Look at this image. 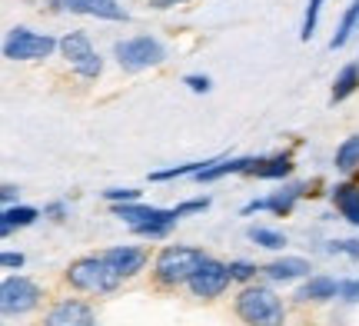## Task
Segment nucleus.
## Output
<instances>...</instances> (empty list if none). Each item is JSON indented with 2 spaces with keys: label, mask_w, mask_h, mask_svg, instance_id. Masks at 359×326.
Returning <instances> with one entry per match:
<instances>
[{
  "label": "nucleus",
  "mask_w": 359,
  "mask_h": 326,
  "mask_svg": "<svg viewBox=\"0 0 359 326\" xmlns=\"http://www.w3.org/2000/svg\"><path fill=\"white\" fill-rule=\"evenodd\" d=\"M263 270V266H257V263L250 260H230V273H233V283H257V273Z\"/></svg>",
  "instance_id": "a878e982"
},
{
  "label": "nucleus",
  "mask_w": 359,
  "mask_h": 326,
  "mask_svg": "<svg viewBox=\"0 0 359 326\" xmlns=\"http://www.w3.org/2000/svg\"><path fill=\"white\" fill-rule=\"evenodd\" d=\"M309 270L313 266L306 257H273L259 273L266 276V283H296V280H306Z\"/></svg>",
  "instance_id": "f8f14e48"
},
{
  "label": "nucleus",
  "mask_w": 359,
  "mask_h": 326,
  "mask_svg": "<svg viewBox=\"0 0 359 326\" xmlns=\"http://www.w3.org/2000/svg\"><path fill=\"white\" fill-rule=\"evenodd\" d=\"M156 11H170V7H180V4H190V0H150Z\"/></svg>",
  "instance_id": "c9c22d12"
},
{
  "label": "nucleus",
  "mask_w": 359,
  "mask_h": 326,
  "mask_svg": "<svg viewBox=\"0 0 359 326\" xmlns=\"http://www.w3.org/2000/svg\"><path fill=\"white\" fill-rule=\"evenodd\" d=\"M64 7L70 13H83V17H97V20H116L123 24L130 20V13L116 4V0H64Z\"/></svg>",
  "instance_id": "2eb2a0df"
},
{
  "label": "nucleus",
  "mask_w": 359,
  "mask_h": 326,
  "mask_svg": "<svg viewBox=\"0 0 359 326\" xmlns=\"http://www.w3.org/2000/svg\"><path fill=\"white\" fill-rule=\"evenodd\" d=\"M114 57L116 64L130 70V74H140L147 67H160L167 60V47L160 43L150 34H140V37H127V40H116L114 43Z\"/></svg>",
  "instance_id": "39448f33"
},
{
  "label": "nucleus",
  "mask_w": 359,
  "mask_h": 326,
  "mask_svg": "<svg viewBox=\"0 0 359 326\" xmlns=\"http://www.w3.org/2000/svg\"><path fill=\"white\" fill-rule=\"evenodd\" d=\"M293 173V157L290 154H269V157H257L250 177L257 180H286Z\"/></svg>",
  "instance_id": "f3484780"
},
{
  "label": "nucleus",
  "mask_w": 359,
  "mask_h": 326,
  "mask_svg": "<svg viewBox=\"0 0 359 326\" xmlns=\"http://www.w3.org/2000/svg\"><path fill=\"white\" fill-rule=\"evenodd\" d=\"M37 220H40V210L37 207H24V203L4 207V213H0V236H11L13 230L34 226Z\"/></svg>",
  "instance_id": "6ab92c4d"
},
{
  "label": "nucleus",
  "mask_w": 359,
  "mask_h": 326,
  "mask_svg": "<svg viewBox=\"0 0 359 326\" xmlns=\"http://www.w3.org/2000/svg\"><path fill=\"white\" fill-rule=\"evenodd\" d=\"M43 4H47V7H50L53 13H64L67 7H64V0H43Z\"/></svg>",
  "instance_id": "e433bc0d"
},
{
  "label": "nucleus",
  "mask_w": 359,
  "mask_h": 326,
  "mask_svg": "<svg viewBox=\"0 0 359 326\" xmlns=\"http://www.w3.org/2000/svg\"><path fill=\"white\" fill-rule=\"evenodd\" d=\"M210 160H193V163H177V167H163V170H150V180L154 183H170V180H183V177H196Z\"/></svg>",
  "instance_id": "4be33fe9"
},
{
  "label": "nucleus",
  "mask_w": 359,
  "mask_h": 326,
  "mask_svg": "<svg viewBox=\"0 0 359 326\" xmlns=\"http://www.w3.org/2000/svg\"><path fill=\"white\" fill-rule=\"evenodd\" d=\"M60 57H64L70 70L83 80H97L103 74V57L97 53L93 40L83 34V30H70L60 37Z\"/></svg>",
  "instance_id": "423d86ee"
},
{
  "label": "nucleus",
  "mask_w": 359,
  "mask_h": 326,
  "mask_svg": "<svg viewBox=\"0 0 359 326\" xmlns=\"http://www.w3.org/2000/svg\"><path fill=\"white\" fill-rule=\"evenodd\" d=\"M336 170H343V173H353L359 167V133L346 137L343 144L336 147V157H333Z\"/></svg>",
  "instance_id": "5701e85b"
},
{
  "label": "nucleus",
  "mask_w": 359,
  "mask_h": 326,
  "mask_svg": "<svg viewBox=\"0 0 359 326\" xmlns=\"http://www.w3.org/2000/svg\"><path fill=\"white\" fill-rule=\"evenodd\" d=\"M230 283H233L230 263L217 260V257H206L200 263V270L193 273V280L187 283V290H190L196 300H219L230 290Z\"/></svg>",
  "instance_id": "6e6552de"
},
{
  "label": "nucleus",
  "mask_w": 359,
  "mask_h": 326,
  "mask_svg": "<svg viewBox=\"0 0 359 326\" xmlns=\"http://www.w3.org/2000/svg\"><path fill=\"white\" fill-rule=\"evenodd\" d=\"M259 210H266V196H257V200H250L243 207V217H250V213H259Z\"/></svg>",
  "instance_id": "f704fd0d"
},
{
  "label": "nucleus",
  "mask_w": 359,
  "mask_h": 326,
  "mask_svg": "<svg viewBox=\"0 0 359 326\" xmlns=\"http://www.w3.org/2000/svg\"><path fill=\"white\" fill-rule=\"evenodd\" d=\"M103 257H107V263H110V266H114L123 280H133V276L140 273V270H147V263H150V253H147V250H143V247H130V243L103 250Z\"/></svg>",
  "instance_id": "9b49d317"
},
{
  "label": "nucleus",
  "mask_w": 359,
  "mask_h": 326,
  "mask_svg": "<svg viewBox=\"0 0 359 326\" xmlns=\"http://www.w3.org/2000/svg\"><path fill=\"white\" fill-rule=\"evenodd\" d=\"M43 326H97V310L80 297H60L43 313Z\"/></svg>",
  "instance_id": "1a4fd4ad"
},
{
  "label": "nucleus",
  "mask_w": 359,
  "mask_h": 326,
  "mask_svg": "<svg viewBox=\"0 0 359 326\" xmlns=\"http://www.w3.org/2000/svg\"><path fill=\"white\" fill-rule=\"evenodd\" d=\"M203 260H206V253L200 247H183V243H170V247H163L154 257L156 287H163V290L187 287Z\"/></svg>",
  "instance_id": "7ed1b4c3"
},
{
  "label": "nucleus",
  "mask_w": 359,
  "mask_h": 326,
  "mask_svg": "<svg viewBox=\"0 0 359 326\" xmlns=\"http://www.w3.org/2000/svg\"><path fill=\"white\" fill-rule=\"evenodd\" d=\"M114 217L116 220H123L130 230H137V226H150V223H167V226H177L180 217H177V207H147V203H114Z\"/></svg>",
  "instance_id": "9d476101"
},
{
  "label": "nucleus",
  "mask_w": 359,
  "mask_h": 326,
  "mask_svg": "<svg viewBox=\"0 0 359 326\" xmlns=\"http://www.w3.org/2000/svg\"><path fill=\"white\" fill-rule=\"evenodd\" d=\"M253 163H257V157H210V163L196 173V180L217 183V180H223V177H236V173H246V177H250Z\"/></svg>",
  "instance_id": "ddd939ff"
},
{
  "label": "nucleus",
  "mask_w": 359,
  "mask_h": 326,
  "mask_svg": "<svg viewBox=\"0 0 359 326\" xmlns=\"http://www.w3.org/2000/svg\"><path fill=\"white\" fill-rule=\"evenodd\" d=\"M53 50H60V40L50 34H40L30 27H11V34L4 37V57L13 64H30V60H47Z\"/></svg>",
  "instance_id": "20e7f679"
},
{
  "label": "nucleus",
  "mask_w": 359,
  "mask_h": 326,
  "mask_svg": "<svg viewBox=\"0 0 359 326\" xmlns=\"http://www.w3.org/2000/svg\"><path fill=\"white\" fill-rule=\"evenodd\" d=\"M43 217H50V220H64V217H67V203H64V200H53V203H47V207H43Z\"/></svg>",
  "instance_id": "473e14b6"
},
{
  "label": "nucleus",
  "mask_w": 359,
  "mask_h": 326,
  "mask_svg": "<svg viewBox=\"0 0 359 326\" xmlns=\"http://www.w3.org/2000/svg\"><path fill=\"white\" fill-rule=\"evenodd\" d=\"M40 297H43L40 283L30 280V276H24V273L4 276V283H0V310H4V316L34 313L40 306Z\"/></svg>",
  "instance_id": "0eeeda50"
},
{
  "label": "nucleus",
  "mask_w": 359,
  "mask_h": 326,
  "mask_svg": "<svg viewBox=\"0 0 359 326\" xmlns=\"http://www.w3.org/2000/svg\"><path fill=\"white\" fill-rule=\"evenodd\" d=\"M339 300L349 303V306H356L359 303V276H353V280H339Z\"/></svg>",
  "instance_id": "c85d7f7f"
},
{
  "label": "nucleus",
  "mask_w": 359,
  "mask_h": 326,
  "mask_svg": "<svg viewBox=\"0 0 359 326\" xmlns=\"http://www.w3.org/2000/svg\"><path fill=\"white\" fill-rule=\"evenodd\" d=\"M183 83H187V90L190 93H210V87H213V80L206 77V74H187Z\"/></svg>",
  "instance_id": "7c9ffc66"
},
{
  "label": "nucleus",
  "mask_w": 359,
  "mask_h": 326,
  "mask_svg": "<svg viewBox=\"0 0 359 326\" xmlns=\"http://www.w3.org/2000/svg\"><path fill=\"white\" fill-rule=\"evenodd\" d=\"M339 297V280L326 273H309L299 290H296V300L299 303H330Z\"/></svg>",
  "instance_id": "4468645a"
},
{
  "label": "nucleus",
  "mask_w": 359,
  "mask_h": 326,
  "mask_svg": "<svg viewBox=\"0 0 359 326\" xmlns=\"http://www.w3.org/2000/svg\"><path fill=\"white\" fill-rule=\"evenodd\" d=\"M233 313L243 326H286V303L269 283H246L233 300Z\"/></svg>",
  "instance_id": "f257e3e1"
},
{
  "label": "nucleus",
  "mask_w": 359,
  "mask_h": 326,
  "mask_svg": "<svg viewBox=\"0 0 359 326\" xmlns=\"http://www.w3.org/2000/svg\"><path fill=\"white\" fill-rule=\"evenodd\" d=\"M64 280H67V287L70 290H77V293H90V297H107V293H116L120 283H123V276L107 263L103 253L77 257V260L67 266Z\"/></svg>",
  "instance_id": "f03ea898"
},
{
  "label": "nucleus",
  "mask_w": 359,
  "mask_h": 326,
  "mask_svg": "<svg viewBox=\"0 0 359 326\" xmlns=\"http://www.w3.org/2000/svg\"><path fill=\"white\" fill-rule=\"evenodd\" d=\"M323 4H326V0H309V4H306V13H303V27H299V40H313L316 27H320Z\"/></svg>",
  "instance_id": "393cba45"
},
{
  "label": "nucleus",
  "mask_w": 359,
  "mask_h": 326,
  "mask_svg": "<svg viewBox=\"0 0 359 326\" xmlns=\"http://www.w3.org/2000/svg\"><path fill=\"white\" fill-rule=\"evenodd\" d=\"M107 196V203L114 207V203H137L140 200V190H133V186H110V190H103Z\"/></svg>",
  "instance_id": "cd10ccee"
},
{
  "label": "nucleus",
  "mask_w": 359,
  "mask_h": 326,
  "mask_svg": "<svg viewBox=\"0 0 359 326\" xmlns=\"http://www.w3.org/2000/svg\"><path fill=\"white\" fill-rule=\"evenodd\" d=\"M206 207H210V196H193V200H183V203H177V217L183 220L187 213H203Z\"/></svg>",
  "instance_id": "c756f323"
},
{
  "label": "nucleus",
  "mask_w": 359,
  "mask_h": 326,
  "mask_svg": "<svg viewBox=\"0 0 359 326\" xmlns=\"http://www.w3.org/2000/svg\"><path fill=\"white\" fill-rule=\"evenodd\" d=\"M250 240L257 243V247L263 250H273V253H280V250H286V233H280V230H273V226H250Z\"/></svg>",
  "instance_id": "b1692460"
},
{
  "label": "nucleus",
  "mask_w": 359,
  "mask_h": 326,
  "mask_svg": "<svg viewBox=\"0 0 359 326\" xmlns=\"http://www.w3.org/2000/svg\"><path fill=\"white\" fill-rule=\"evenodd\" d=\"M24 263H27V257L20 250H4V253H0V266H4V270H24Z\"/></svg>",
  "instance_id": "2f4dec72"
},
{
  "label": "nucleus",
  "mask_w": 359,
  "mask_h": 326,
  "mask_svg": "<svg viewBox=\"0 0 359 326\" xmlns=\"http://www.w3.org/2000/svg\"><path fill=\"white\" fill-rule=\"evenodd\" d=\"M359 30V0H349V7L343 11L339 17V24H336L333 37H330V50H339V47H346L349 37Z\"/></svg>",
  "instance_id": "aec40b11"
},
{
  "label": "nucleus",
  "mask_w": 359,
  "mask_h": 326,
  "mask_svg": "<svg viewBox=\"0 0 359 326\" xmlns=\"http://www.w3.org/2000/svg\"><path fill=\"white\" fill-rule=\"evenodd\" d=\"M303 196H306V183H286L283 190H273L266 196V210L276 213V217H290Z\"/></svg>",
  "instance_id": "a211bd4d"
},
{
  "label": "nucleus",
  "mask_w": 359,
  "mask_h": 326,
  "mask_svg": "<svg viewBox=\"0 0 359 326\" xmlns=\"http://www.w3.org/2000/svg\"><path fill=\"white\" fill-rule=\"evenodd\" d=\"M330 200H333L336 213L349 223V226H356L359 230V186L356 183H336L333 190H330Z\"/></svg>",
  "instance_id": "dca6fc26"
},
{
  "label": "nucleus",
  "mask_w": 359,
  "mask_h": 326,
  "mask_svg": "<svg viewBox=\"0 0 359 326\" xmlns=\"http://www.w3.org/2000/svg\"><path fill=\"white\" fill-rule=\"evenodd\" d=\"M326 253H333V257H346V260L359 263V240H353V236H346V240H330Z\"/></svg>",
  "instance_id": "bb28decb"
},
{
  "label": "nucleus",
  "mask_w": 359,
  "mask_h": 326,
  "mask_svg": "<svg viewBox=\"0 0 359 326\" xmlns=\"http://www.w3.org/2000/svg\"><path fill=\"white\" fill-rule=\"evenodd\" d=\"M356 90H359V64H346L339 74H336L330 100H333V104H343V100H349Z\"/></svg>",
  "instance_id": "412c9836"
},
{
  "label": "nucleus",
  "mask_w": 359,
  "mask_h": 326,
  "mask_svg": "<svg viewBox=\"0 0 359 326\" xmlns=\"http://www.w3.org/2000/svg\"><path fill=\"white\" fill-rule=\"evenodd\" d=\"M17 196H20V190H17L13 183H4V186H0V200H4V207H13V203H17Z\"/></svg>",
  "instance_id": "72a5a7b5"
}]
</instances>
